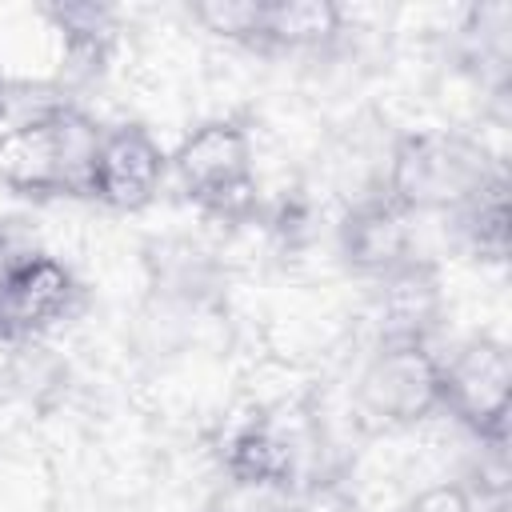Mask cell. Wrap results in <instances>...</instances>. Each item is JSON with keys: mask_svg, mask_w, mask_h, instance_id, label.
<instances>
[{"mask_svg": "<svg viewBox=\"0 0 512 512\" xmlns=\"http://www.w3.org/2000/svg\"><path fill=\"white\" fill-rule=\"evenodd\" d=\"M500 172V160H492L476 136L452 128H416L396 136L388 148L384 196L408 216H452Z\"/></svg>", "mask_w": 512, "mask_h": 512, "instance_id": "6da1fadb", "label": "cell"}, {"mask_svg": "<svg viewBox=\"0 0 512 512\" xmlns=\"http://www.w3.org/2000/svg\"><path fill=\"white\" fill-rule=\"evenodd\" d=\"M104 128L68 104L44 120L0 132V184L24 200H92Z\"/></svg>", "mask_w": 512, "mask_h": 512, "instance_id": "7a4b0ae2", "label": "cell"}, {"mask_svg": "<svg viewBox=\"0 0 512 512\" xmlns=\"http://www.w3.org/2000/svg\"><path fill=\"white\" fill-rule=\"evenodd\" d=\"M168 176L208 216L248 220L256 212L252 136L240 120L216 116V120L196 124L168 152Z\"/></svg>", "mask_w": 512, "mask_h": 512, "instance_id": "3957f363", "label": "cell"}, {"mask_svg": "<svg viewBox=\"0 0 512 512\" xmlns=\"http://www.w3.org/2000/svg\"><path fill=\"white\" fill-rule=\"evenodd\" d=\"M364 428L400 432L440 416V352L428 344H376L352 384Z\"/></svg>", "mask_w": 512, "mask_h": 512, "instance_id": "277c9868", "label": "cell"}, {"mask_svg": "<svg viewBox=\"0 0 512 512\" xmlns=\"http://www.w3.org/2000/svg\"><path fill=\"white\" fill-rule=\"evenodd\" d=\"M512 356L496 336H468L440 356V412L464 424L480 448H508Z\"/></svg>", "mask_w": 512, "mask_h": 512, "instance_id": "5b68a950", "label": "cell"}, {"mask_svg": "<svg viewBox=\"0 0 512 512\" xmlns=\"http://www.w3.org/2000/svg\"><path fill=\"white\" fill-rule=\"evenodd\" d=\"M80 300L84 288L76 272L60 256L40 248L0 284V344L8 348L40 344L48 332H56L76 316Z\"/></svg>", "mask_w": 512, "mask_h": 512, "instance_id": "8992f818", "label": "cell"}, {"mask_svg": "<svg viewBox=\"0 0 512 512\" xmlns=\"http://www.w3.org/2000/svg\"><path fill=\"white\" fill-rule=\"evenodd\" d=\"M164 180H168V152L144 124L124 120V124L104 128L96 172H92L96 204L112 212H140L156 200Z\"/></svg>", "mask_w": 512, "mask_h": 512, "instance_id": "52a82bcc", "label": "cell"}, {"mask_svg": "<svg viewBox=\"0 0 512 512\" xmlns=\"http://www.w3.org/2000/svg\"><path fill=\"white\" fill-rule=\"evenodd\" d=\"M336 248H340V260L372 284L400 272L404 264L420 260L412 216L400 204H392L384 192L352 200L344 208V216L336 224Z\"/></svg>", "mask_w": 512, "mask_h": 512, "instance_id": "ba28073f", "label": "cell"}, {"mask_svg": "<svg viewBox=\"0 0 512 512\" xmlns=\"http://www.w3.org/2000/svg\"><path fill=\"white\" fill-rule=\"evenodd\" d=\"M304 464H308L304 436L284 428L276 416H256L240 424L224 444V476L232 488L292 496L296 484L304 480Z\"/></svg>", "mask_w": 512, "mask_h": 512, "instance_id": "9c48e42d", "label": "cell"}, {"mask_svg": "<svg viewBox=\"0 0 512 512\" xmlns=\"http://www.w3.org/2000/svg\"><path fill=\"white\" fill-rule=\"evenodd\" d=\"M444 292L428 260H412L400 272L376 280V344H428L440 328Z\"/></svg>", "mask_w": 512, "mask_h": 512, "instance_id": "30bf717a", "label": "cell"}, {"mask_svg": "<svg viewBox=\"0 0 512 512\" xmlns=\"http://www.w3.org/2000/svg\"><path fill=\"white\" fill-rule=\"evenodd\" d=\"M40 12L64 44L60 84L68 92H76L80 84H92L108 68V60L116 52V40H120L116 8L96 4V0H56V4H44Z\"/></svg>", "mask_w": 512, "mask_h": 512, "instance_id": "8fae6325", "label": "cell"}, {"mask_svg": "<svg viewBox=\"0 0 512 512\" xmlns=\"http://www.w3.org/2000/svg\"><path fill=\"white\" fill-rule=\"evenodd\" d=\"M456 60L492 96H504L512 72V8L500 0L468 8L456 32Z\"/></svg>", "mask_w": 512, "mask_h": 512, "instance_id": "7c38bea8", "label": "cell"}, {"mask_svg": "<svg viewBox=\"0 0 512 512\" xmlns=\"http://www.w3.org/2000/svg\"><path fill=\"white\" fill-rule=\"evenodd\" d=\"M344 32V12L332 0H264L260 52H316Z\"/></svg>", "mask_w": 512, "mask_h": 512, "instance_id": "4fadbf2b", "label": "cell"}, {"mask_svg": "<svg viewBox=\"0 0 512 512\" xmlns=\"http://www.w3.org/2000/svg\"><path fill=\"white\" fill-rule=\"evenodd\" d=\"M452 228L468 256H476L480 264H504L508 260V176L500 172L460 212H452Z\"/></svg>", "mask_w": 512, "mask_h": 512, "instance_id": "5bb4252c", "label": "cell"}, {"mask_svg": "<svg viewBox=\"0 0 512 512\" xmlns=\"http://www.w3.org/2000/svg\"><path fill=\"white\" fill-rule=\"evenodd\" d=\"M260 8L264 0H200V4H188V16L216 40L260 52Z\"/></svg>", "mask_w": 512, "mask_h": 512, "instance_id": "9a60e30c", "label": "cell"}, {"mask_svg": "<svg viewBox=\"0 0 512 512\" xmlns=\"http://www.w3.org/2000/svg\"><path fill=\"white\" fill-rule=\"evenodd\" d=\"M408 512H484V500L456 480L444 484H428L408 500Z\"/></svg>", "mask_w": 512, "mask_h": 512, "instance_id": "2e32d148", "label": "cell"}, {"mask_svg": "<svg viewBox=\"0 0 512 512\" xmlns=\"http://www.w3.org/2000/svg\"><path fill=\"white\" fill-rule=\"evenodd\" d=\"M36 252H40L36 232L24 220H16V216H0V284L8 280L12 268H20Z\"/></svg>", "mask_w": 512, "mask_h": 512, "instance_id": "e0dca14e", "label": "cell"}, {"mask_svg": "<svg viewBox=\"0 0 512 512\" xmlns=\"http://www.w3.org/2000/svg\"><path fill=\"white\" fill-rule=\"evenodd\" d=\"M208 512H288V496L280 492H248V488H232L220 504H212Z\"/></svg>", "mask_w": 512, "mask_h": 512, "instance_id": "ac0fdd59", "label": "cell"}, {"mask_svg": "<svg viewBox=\"0 0 512 512\" xmlns=\"http://www.w3.org/2000/svg\"><path fill=\"white\" fill-rule=\"evenodd\" d=\"M0 88H4V72H0Z\"/></svg>", "mask_w": 512, "mask_h": 512, "instance_id": "d6986e66", "label": "cell"}]
</instances>
